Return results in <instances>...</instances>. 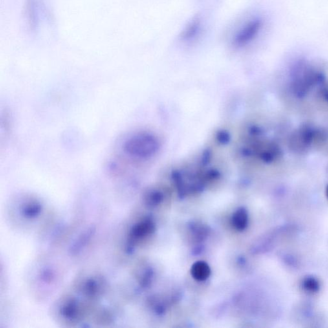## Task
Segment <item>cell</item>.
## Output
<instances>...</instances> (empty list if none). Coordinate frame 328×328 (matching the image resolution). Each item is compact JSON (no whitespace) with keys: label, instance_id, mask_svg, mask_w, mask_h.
Masks as SVG:
<instances>
[{"label":"cell","instance_id":"1","mask_svg":"<svg viewBox=\"0 0 328 328\" xmlns=\"http://www.w3.org/2000/svg\"><path fill=\"white\" fill-rule=\"evenodd\" d=\"M159 142L150 133H138L128 138L123 143V149L129 157L146 159L155 155L158 150Z\"/></svg>","mask_w":328,"mask_h":328},{"label":"cell","instance_id":"2","mask_svg":"<svg viewBox=\"0 0 328 328\" xmlns=\"http://www.w3.org/2000/svg\"><path fill=\"white\" fill-rule=\"evenodd\" d=\"M87 307L78 299L67 297L61 301L59 308L61 318L66 323H78L87 313Z\"/></svg>","mask_w":328,"mask_h":328},{"label":"cell","instance_id":"3","mask_svg":"<svg viewBox=\"0 0 328 328\" xmlns=\"http://www.w3.org/2000/svg\"><path fill=\"white\" fill-rule=\"evenodd\" d=\"M155 223L150 218H146L136 222L132 226L128 236L127 246L128 252H131L136 244L152 234L155 232Z\"/></svg>","mask_w":328,"mask_h":328},{"label":"cell","instance_id":"4","mask_svg":"<svg viewBox=\"0 0 328 328\" xmlns=\"http://www.w3.org/2000/svg\"><path fill=\"white\" fill-rule=\"evenodd\" d=\"M78 290L89 302H92L102 296L105 290V283L100 277H88L79 284Z\"/></svg>","mask_w":328,"mask_h":328},{"label":"cell","instance_id":"5","mask_svg":"<svg viewBox=\"0 0 328 328\" xmlns=\"http://www.w3.org/2000/svg\"><path fill=\"white\" fill-rule=\"evenodd\" d=\"M19 210V214L25 221H32L41 216L43 206L39 200L30 199L23 202Z\"/></svg>","mask_w":328,"mask_h":328},{"label":"cell","instance_id":"6","mask_svg":"<svg viewBox=\"0 0 328 328\" xmlns=\"http://www.w3.org/2000/svg\"><path fill=\"white\" fill-rule=\"evenodd\" d=\"M96 230L94 227L87 228L84 232L78 238L70 248V252L72 255H77L82 252L84 248L88 246L94 237Z\"/></svg>","mask_w":328,"mask_h":328},{"label":"cell","instance_id":"7","mask_svg":"<svg viewBox=\"0 0 328 328\" xmlns=\"http://www.w3.org/2000/svg\"><path fill=\"white\" fill-rule=\"evenodd\" d=\"M260 26H261V24L259 21L252 22L248 24L243 30L239 32L235 39V44L237 46H243L247 44L257 34Z\"/></svg>","mask_w":328,"mask_h":328},{"label":"cell","instance_id":"8","mask_svg":"<svg viewBox=\"0 0 328 328\" xmlns=\"http://www.w3.org/2000/svg\"><path fill=\"white\" fill-rule=\"evenodd\" d=\"M191 275L196 280H206L210 276L211 270L208 264L204 262L198 261L193 264L191 269Z\"/></svg>","mask_w":328,"mask_h":328},{"label":"cell","instance_id":"9","mask_svg":"<svg viewBox=\"0 0 328 328\" xmlns=\"http://www.w3.org/2000/svg\"><path fill=\"white\" fill-rule=\"evenodd\" d=\"M232 225L238 231H243L247 227L248 214L245 208H240L233 215Z\"/></svg>","mask_w":328,"mask_h":328},{"label":"cell","instance_id":"10","mask_svg":"<svg viewBox=\"0 0 328 328\" xmlns=\"http://www.w3.org/2000/svg\"><path fill=\"white\" fill-rule=\"evenodd\" d=\"M163 199L162 195L158 192H153L148 194L146 196L145 201L147 206L153 207L158 205L162 202Z\"/></svg>","mask_w":328,"mask_h":328},{"label":"cell","instance_id":"11","mask_svg":"<svg viewBox=\"0 0 328 328\" xmlns=\"http://www.w3.org/2000/svg\"><path fill=\"white\" fill-rule=\"evenodd\" d=\"M192 230L196 238L199 241H202L205 239L208 235V230L205 226L202 224H194L192 225Z\"/></svg>","mask_w":328,"mask_h":328},{"label":"cell","instance_id":"12","mask_svg":"<svg viewBox=\"0 0 328 328\" xmlns=\"http://www.w3.org/2000/svg\"><path fill=\"white\" fill-rule=\"evenodd\" d=\"M304 288L307 291L315 292L318 291L319 287L318 281L314 278H307L304 281Z\"/></svg>","mask_w":328,"mask_h":328},{"label":"cell","instance_id":"13","mask_svg":"<svg viewBox=\"0 0 328 328\" xmlns=\"http://www.w3.org/2000/svg\"><path fill=\"white\" fill-rule=\"evenodd\" d=\"M327 196L328 198V186L327 187Z\"/></svg>","mask_w":328,"mask_h":328}]
</instances>
